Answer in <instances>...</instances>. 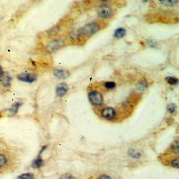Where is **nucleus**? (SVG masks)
<instances>
[{
	"label": "nucleus",
	"instance_id": "obj_16",
	"mask_svg": "<svg viewBox=\"0 0 179 179\" xmlns=\"http://www.w3.org/2000/svg\"><path fill=\"white\" fill-rule=\"evenodd\" d=\"M128 154H129V155L131 156V158H139L140 157V153H138V152H136V150H134V149H131L130 150H129Z\"/></svg>",
	"mask_w": 179,
	"mask_h": 179
},
{
	"label": "nucleus",
	"instance_id": "obj_20",
	"mask_svg": "<svg viewBox=\"0 0 179 179\" xmlns=\"http://www.w3.org/2000/svg\"><path fill=\"white\" fill-rule=\"evenodd\" d=\"M167 82L170 85H172V86H174V85H177V82H178V80L177 78H175V77H168V78H167Z\"/></svg>",
	"mask_w": 179,
	"mask_h": 179
},
{
	"label": "nucleus",
	"instance_id": "obj_6",
	"mask_svg": "<svg viewBox=\"0 0 179 179\" xmlns=\"http://www.w3.org/2000/svg\"><path fill=\"white\" fill-rule=\"evenodd\" d=\"M17 79L22 82H27V83H32L37 79V76L33 73H21L17 75Z\"/></svg>",
	"mask_w": 179,
	"mask_h": 179
},
{
	"label": "nucleus",
	"instance_id": "obj_23",
	"mask_svg": "<svg viewBox=\"0 0 179 179\" xmlns=\"http://www.w3.org/2000/svg\"><path fill=\"white\" fill-rule=\"evenodd\" d=\"M161 3L163 5H165L166 7H172V6L176 4L177 2H173V1H164V2H162Z\"/></svg>",
	"mask_w": 179,
	"mask_h": 179
},
{
	"label": "nucleus",
	"instance_id": "obj_14",
	"mask_svg": "<svg viewBox=\"0 0 179 179\" xmlns=\"http://www.w3.org/2000/svg\"><path fill=\"white\" fill-rule=\"evenodd\" d=\"M126 33H127V31H126L125 28H118L115 32V37H117V38H122L126 35Z\"/></svg>",
	"mask_w": 179,
	"mask_h": 179
},
{
	"label": "nucleus",
	"instance_id": "obj_11",
	"mask_svg": "<svg viewBox=\"0 0 179 179\" xmlns=\"http://www.w3.org/2000/svg\"><path fill=\"white\" fill-rule=\"evenodd\" d=\"M44 165V160L41 158V156H38L32 163V167L34 168H40Z\"/></svg>",
	"mask_w": 179,
	"mask_h": 179
},
{
	"label": "nucleus",
	"instance_id": "obj_19",
	"mask_svg": "<svg viewBox=\"0 0 179 179\" xmlns=\"http://www.w3.org/2000/svg\"><path fill=\"white\" fill-rule=\"evenodd\" d=\"M171 150H172V154H178L179 153V147L177 142H176V144H173L171 146Z\"/></svg>",
	"mask_w": 179,
	"mask_h": 179
},
{
	"label": "nucleus",
	"instance_id": "obj_9",
	"mask_svg": "<svg viewBox=\"0 0 179 179\" xmlns=\"http://www.w3.org/2000/svg\"><path fill=\"white\" fill-rule=\"evenodd\" d=\"M11 82L12 78L8 74H4L2 76V77L1 78V82H2V85L4 87H9L11 86Z\"/></svg>",
	"mask_w": 179,
	"mask_h": 179
},
{
	"label": "nucleus",
	"instance_id": "obj_2",
	"mask_svg": "<svg viewBox=\"0 0 179 179\" xmlns=\"http://www.w3.org/2000/svg\"><path fill=\"white\" fill-rule=\"evenodd\" d=\"M88 99H89L90 103L94 106H100L103 104L104 101L102 94L97 91H90L88 93Z\"/></svg>",
	"mask_w": 179,
	"mask_h": 179
},
{
	"label": "nucleus",
	"instance_id": "obj_18",
	"mask_svg": "<svg viewBox=\"0 0 179 179\" xmlns=\"http://www.w3.org/2000/svg\"><path fill=\"white\" fill-rule=\"evenodd\" d=\"M147 84L144 82H140V83L137 84V90L140 91H143L144 90L147 88Z\"/></svg>",
	"mask_w": 179,
	"mask_h": 179
},
{
	"label": "nucleus",
	"instance_id": "obj_1",
	"mask_svg": "<svg viewBox=\"0 0 179 179\" xmlns=\"http://www.w3.org/2000/svg\"><path fill=\"white\" fill-rule=\"evenodd\" d=\"M100 29H101V25L98 23H91V24H88L83 27L78 32L80 33V34L83 37V36L90 37V36L97 33Z\"/></svg>",
	"mask_w": 179,
	"mask_h": 179
},
{
	"label": "nucleus",
	"instance_id": "obj_22",
	"mask_svg": "<svg viewBox=\"0 0 179 179\" xmlns=\"http://www.w3.org/2000/svg\"><path fill=\"white\" fill-rule=\"evenodd\" d=\"M176 109H177V105L175 104H170L169 105H168V110L171 114H174Z\"/></svg>",
	"mask_w": 179,
	"mask_h": 179
},
{
	"label": "nucleus",
	"instance_id": "obj_13",
	"mask_svg": "<svg viewBox=\"0 0 179 179\" xmlns=\"http://www.w3.org/2000/svg\"><path fill=\"white\" fill-rule=\"evenodd\" d=\"M22 105V104L21 103H19V102H17V103H15L14 105H12V107L10 108L9 109V113L11 114H16L17 112H18V109H19V108H20V106Z\"/></svg>",
	"mask_w": 179,
	"mask_h": 179
},
{
	"label": "nucleus",
	"instance_id": "obj_15",
	"mask_svg": "<svg viewBox=\"0 0 179 179\" xmlns=\"http://www.w3.org/2000/svg\"><path fill=\"white\" fill-rule=\"evenodd\" d=\"M103 86L105 87L106 89H107V90H112V89L116 88V86H117V84L115 82H107L104 83Z\"/></svg>",
	"mask_w": 179,
	"mask_h": 179
},
{
	"label": "nucleus",
	"instance_id": "obj_26",
	"mask_svg": "<svg viewBox=\"0 0 179 179\" xmlns=\"http://www.w3.org/2000/svg\"><path fill=\"white\" fill-rule=\"evenodd\" d=\"M3 75H4V72H3V70H2V66H0V79L2 78Z\"/></svg>",
	"mask_w": 179,
	"mask_h": 179
},
{
	"label": "nucleus",
	"instance_id": "obj_12",
	"mask_svg": "<svg viewBox=\"0 0 179 179\" xmlns=\"http://www.w3.org/2000/svg\"><path fill=\"white\" fill-rule=\"evenodd\" d=\"M8 163V159L4 154H0V169L4 168Z\"/></svg>",
	"mask_w": 179,
	"mask_h": 179
},
{
	"label": "nucleus",
	"instance_id": "obj_4",
	"mask_svg": "<svg viewBox=\"0 0 179 179\" xmlns=\"http://www.w3.org/2000/svg\"><path fill=\"white\" fill-rule=\"evenodd\" d=\"M101 116L105 119L107 120H113L117 117V111L116 109L112 107H105L100 111Z\"/></svg>",
	"mask_w": 179,
	"mask_h": 179
},
{
	"label": "nucleus",
	"instance_id": "obj_5",
	"mask_svg": "<svg viewBox=\"0 0 179 179\" xmlns=\"http://www.w3.org/2000/svg\"><path fill=\"white\" fill-rule=\"evenodd\" d=\"M64 41L60 39H55L50 42L48 44L46 45V49L48 52H54V51H57L62 47H64Z\"/></svg>",
	"mask_w": 179,
	"mask_h": 179
},
{
	"label": "nucleus",
	"instance_id": "obj_3",
	"mask_svg": "<svg viewBox=\"0 0 179 179\" xmlns=\"http://www.w3.org/2000/svg\"><path fill=\"white\" fill-rule=\"evenodd\" d=\"M97 13L101 18L108 19L113 15V10L108 5H102L97 9Z\"/></svg>",
	"mask_w": 179,
	"mask_h": 179
},
{
	"label": "nucleus",
	"instance_id": "obj_21",
	"mask_svg": "<svg viewBox=\"0 0 179 179\" xmlns=\"http://www.w3.org/2000/svg\"><path fill=\"white\" fill-rule=\"evenodd\" d=\"M170 165L172 166V167H176V168H178V166H179L178 158H172V160H171V163H170Z\"/></svg>",
	"mask_w": 179,
	"mask_h": 179
},
{
	"label": "nucleus",
	"instance_id": "obj_17",
	"mask_svg": "<svg viewBox=\"0 0 179 179\" xmlns=\"http://www.w3.org/2000/svg\"><path fill=\"white\" fill-rule=\"evenodd\" d=\"M18 179H35V176L32 173H23L19 176Z\"/></svg>",
	"mask_w": 179,
	"mask_h": 179
},
{
	"label": "nucleus",
	"instance_id": "obj_24",
	"mask_svg": "<svg viewBox=\"0 0 179 179\" xmlns=\"http://www.w3.org/2000/svg\"><path fill=\"white\" fill-rule=\"evenodd\" d=\"M60 179H74V177L70 173H64L60 177Z\"/></svg>",
	"mask_w": 179,
	"mask_h": 179
},
{
	"label": "nucleus",
	"instance_id": "obj_10",
	"mask_svg": "<svg viewBox=\"0 0 179 179\" xmlns=\"http://www.w3.org/2000/svg\"><path fill=\"white\" fill-rule=\"evenodd\" d=\"M82 37H83V36L81 35L80 33H79L78 31H73V32H71L70 34H69V37H70V39L75 42H78V41L82 38Z\"/></svg>",
	"mask_w": 179,
	"mask_h": 179
},
{
	"label": "nucleus",
	"instance_id": "obj_7",
	"mask_svg": "<svg viewBox=\"0 0 179 179\" xmlns=\"http://www.w3.org/2000/svg\"><path fill=\"white\" fill-rule=\"evenodd\" d=\"M69 91V86L65 83H60L56 86V95L59 97H62Z\"/></svg>",
	"mask_w": 179,
	"mask_h": 179
},
{
	"label": "nucleus",
	"instance_id": "obj_25",
	"mask_svg": "<svg viewBox=\"0 0 179 179\" xmlns=\"http://www.w3.org/2000/svg\"><path fill=\"white\" fill-rule=\"evenodd\" d=\"M98 179H112V178H111L109 176H107V175H102V176H100V177H98Z\"/></svg>",
	"mask_w": 179,
	"mask_h": 179
},
{
	"label": "nucleus",
	"instance_id": "obj_8",
	"mask_svg": "<svg viewBox=\"0 0 179 179\" xmlns=\"http://www.w3.org/2000/svg\"><path fill=\"white\" fill-rule=\"evenodd\" d=\"M54 74H55V76L60 78V79H66L67 77L69 76V72L67 71L57 69V70L54 71Z\"/></svg>",
	"mask_w": 179,
	"mask_h": 179
}]
</instances>
